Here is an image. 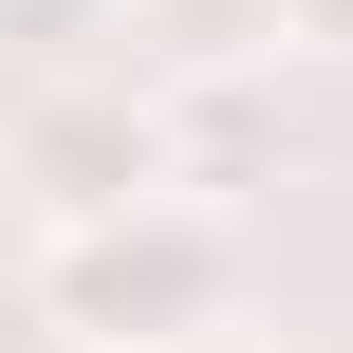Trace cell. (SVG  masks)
<instances>
[{"label": "cell", "instance_id": "cell-1", "mask_svg": "<svg viewBox=\"0 0 353 353\" xmlns=\"http://www.w3.org/2000/svg\"><path fill=\"white\" fill-rule=\"evenodd\" d=\"M37 316L74 353H149V335H223L242 316V223L186 186H130L93 223H37Z\"/></svg>", "mask_w": 353, "mask_h": 353}, {"label": "cell", "instance_id": "cell-2", "mask_svg": "<svg viewBox=\"0 0 353 353\" xmlns=\"http://www.w3.org/2000/svg\"><path fill=\"white\" fill-rule=\"evenodd\" d=\"M0 168H19L37 223H93V205H130V186H186V93H168V74H37V93L0 112Z\"/></svg>", "mask_w": 353, "mask_h": 353}, {"label": "cell", "instance_id": "cell-3", "mask_svg": "<svg viewBox=\"0 0 353 353\" xmlns=\"http://www.w3.org/2000/svg\"><path fill=\"white\" fill-rule=\"evenodd\" d=\"M130 37H149L168 74H242V56L279 37V19H261V0H130Z\"/></svg>", "mask_w": 353, "mask_h": 353}, {"label": "cell", "instance_id": "cell-4", "mask_svg": "<svg viewBox=\"0 0 353 353\" xmlns=\"http://www.w3.org/2000/svg\"><path fill=\"white\" fill-rule=\"evenodd\" d=\"M261 19H279V37H335V56H353V0H261Z\"/></svg>", "mask_w": 353, "mask_h": 353}, {"label": "cell", "instance_id": "cell-5", "mask_svg": "<svg viewBox=\"0 0 353 353\" xmlns=\"http://www.w3.org/2000/svg\"><path fill=\"white\" fill-rule=\"evenodd\" d=\"M149 353H242V335H149Z\"/></svg>", "mask_w": 353, "mask_h": 353}]
</instances>
